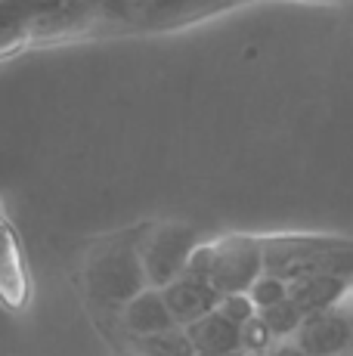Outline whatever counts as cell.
Segmentation results:
<instances>
[{
	"instance_id": "1",
	"label": "cell",
	"mask_w": 353,
	"mask_h": 356,
	"mask_svg": "<svg viewBox=\"0 0 353 356\" xmlns=\"http://www.w3.org/2000/svg\"><path fill=\"white\" fill-rule=\"evenodd\" d=\"M142 229L108 236L87 257V291L106 310H124L133 298H140L149 285L142 264Z\"/></svg>"
},
{
	"instance_id": "2",
	"label": "cell",
	"mask_w": 353,
	"mask_h": 356,
	"mask_svg": "<svg viewBox=\"0 0 353 356\" xmlns=\"http://www.w3.org/2000/svg\"><path fill=\"white\" fill-rule=\"evenodd\" d=\"M267 273L285 282L331 276L353 282V238L341 236H273L263 238Z\"/></svg>"
},
{
	"instance_id": "3",
	"label": "cell",
	"mask_w": 353,
	"mask_h": 356,
	"mask_svg": "<svg viewBox=\"0 0 353 356\" xmlns=\"http://www.w3.org/2000/svg\"><path fill=\"white\" fill-rule=\"evenodd\" d=\"M189 270L211 279V285L220 294H242L251 291L254 282L267 273L263 260V242L254 236H227L217 242L199 245Z\"/></svg>"
},
{
	"instance_id": "4",
	"label": "cell",
	"mask_w": 353,
	"mask_h": 356,
	"mask_svg": "<svg viewBox=\"0 0 353 356\" xmlns=\"http://www.w3.org/2000/svg\"><path fill=\"white\" fill-rule=\"evenodd\" d=\"M199 229L189 223H158L149 227L142 236V264L152 289H167L174 279L189 270L195 248H199Z\"/></svg>"
},
{
	"instance_id": "5",
	"label": "cell",
	"mask_w": 353,
	"mask_h": 356,
	"mask_svg": "<svg viewBox=\"0 0 353 356\" xmlns=\"http://www.w3.org/2000/svg\"><path fill=\"white\" fill-rule=\"evenodd\" d=\"M295 341L310 356H344L353 347V325L347 316V307H329V310L310 313L304 319Z\"/></svg>"
},
{
	"instance_id": "6",
	"label": "cell",
	"mask_w": 353,
	"mask_h": 356,
	"mask_svg": "<svg viewBox=\"0 0 353 356\" xmlns=\"http://www.w3.org/2000/svg\"><path fill=\"white\" fill-rule=\"evenodd\" d=\"M161 291H165V300H167V307H171L176 325H183V328L205 319L208 313L220 310V300H223V294L211 285V279L199 276V273H192V270H186L180 279H174V282Z\"/></svg>"
},
{
	"instance_id": "7",
	"label": "cell",
	"mask_w": 353,
	"mask_h": 356,
	"mask_svg": "<svg viewBox=\"0 0 353 356\" xmlns=\"http://www.w3.org/2000/svg\"><path fill=\"white\" fill-rule=\"evenodd\" d=\"M65 0H0V29L3 40H13L16 34L40 31L47 34L63 16Z\"/></svg>"
},
{
	"instance_id": "8",
	"label": "cell",
	"mask_w": 353,
	"mask_h": 356,
	"mask_svg": "<svg viewBox=\"0 0 353 356\" xmlns=\"http://www.w3.org/2000/svg\"><path fill=\"white\" fill-rule=\"evenodd\" d=\"M121 325L131 338H142V334H158L167 332V328H176V319L165 300V291L146 289L121 310Z\"/></svg>"
},
{
	"instance_id": "9",
	"label": "cell",
	"mask_w": 353,
	"mask_h": 356,
	"mask_svg": "<svg viewBox=\"0 0 353 356\" xmlns=\"http://www.w3.org/2000/svg\"><path fill=\"white\" fill-rule=\"evenodd\" d=\"M192 338L195 350L205 356H242V325H236L229 316H223L220 310L208 313L205 319L192 323L186 328Z\"/></svg>"
},
{
	"instance_id": "10",
	"label": "cell",
	"mask_w": 353,
	"mask_h": 356,
	"mask_svg": "<svg viewBox=\"0 0 353 356\" xmlns=\"http://www.w3.org/2000/svg\"><path fill=\"white\" fill-rule=\"evenodd\" d=\"M220 6V0H146L140 6L137 19L140 25H149V29H171V25H183L208 16Z\"/></svg>"
},
{
	"instance_id": "11",
	"label": "cell",
	"mask_w": 353,
	"mask_h": 356,
	"mask_svg": "<svg viewBox=\"0 0 353 356\" xmlns=\"http://www.w3.org/2000/svg\"><path fill=\"white\" fill-rule=\"evenodd\" d=\"M291 294L288 298L301 307L304 313H319L329 310V307H341V300H347V294L353 291L347 279H331V276H313V279H297V282H288Z\"/></svg>"
},
{
	"instance_id": "12",
	"label": "cell",
	"mask_w": 353,
	"mask_h": 356,
	"mask_svg": "<svg viewBox=\"0 0 353 356\" xmlns=\"http://www.w3.org/2000/svg\"><path fill=\"white\" fill-rule=\"evenodd\" d=\"M131 350L146 353V356H199L192 338L183 325L167 328L158 334H142V338H131Z\"/></svg>"
},
{
	"instance_id": "13",
	"label": "cell",
	"mask_w": 353,
	"mask_h": 356,
	"mask_svg": "<svg viewBox=\"0 0 353 356\" xmlns=\"http://www.w3.org/2000/svg\"><path fill=\"white\" fill-rule=\"evenodd\" d=\"M261 316H263V323L270 325V332L276 334V341H291L297 332H301L307 313H304L291 298H285L282 304H273V307H267V310H261Z\"/></svg>"
},
{
	"instance_id": "14",
	"label": "cell",
	"mask_w": 353,
	"mask_h": 356,
	"mask_svg": "<svg viewBox=\"0 0 353 356\" xmlns=\"http://www.w3.org/2000/svg\"><path fill=\"white\" fill-rule=\"evenodd\" d=\"M248 294H251V300H254L257 310H267V307L282 304V300L288 298V294H291V285L285 282L282 276H273V273H263V276L257 279L254 289H251Z\"/></svg>"
},
{
	"instance_id": "15",
	"label": "cell",
	"mask_w": 353,
	"mask_h": 356,
	"mask_svg": "<svg viewBox=\"0 0 353 356\" xmlns=\"http://www.w3.org/2000/svg\"><path fill=\"white\" fill-rule=\"evenodd\" d=\"M273 347H276V334L270 332V325L263 323L261 313L242 325V350L245 353H270Z\"/></svg>"
},
{
	"instance_id": "16",
	"label": "cell",
	"mask_w": 353,
	"mask_h": 356,
	"mask_svg": "<svg viewBox=\"0 0 353 356\" xmlns=\"http://www.w3.org/2000/svg\"><path fill=\"white\" fill-rule=\"evenodd\" d=\"M103 6H108V0H65L63 16L56 19V25L50 29V34L59 31V29H72V25H78V22H84V19L97 16Z\"/></svg>"
},
{
	"instance_id": "17",
	"label": "cell",
	"mask_w": 353,
	"mask_h": 356,
	"mask_svg": "<svg viewBox=\"0 0 353 356\" xmlns=\"http://www.w3.org/2000/svg\"><path fill=\"white\" fill-rule=\"evenodd\" d=\"M220 313H223V316L233 319L236 325H245L248 319H254L261 310L254 307L251 294H248V291H242V294H223V300H220Z\"/></svg>"
},
{
	"instance_id": "18",
	"label": "cell",
	"mask_w": 353,
	"mask_h": 356,
	"mask_svg": "<svg viewBox=\"0 0 353 356\" xmlns=\"http://www.w3.org/2000/svg\"><path fill=\"white\" fill-rule=\"evenodd\" d=\"M270 356H310V353L291 338V341H276V347L270 350Z\"/></svg>"
},
{
	"instance_id": "19",
	"label": "cell",
	"mask_w": 353,
	"mask_h": 356,
	"mask_svg": "<svg viewBox=\"0 0 353 356\" xmlns=\"http://www.w3.org/2000/svg\"><path fill=\"white\" fill-rule=\"evenodd\" d=\"M146 3V0H108V6H118V10H127V13H133L137 16L140 13V6Z\"/></svg>"
},
{
	"instance_id": "20",
	"label": "cell",
	"mask_w": 353,
	"mask_h": 356,
	"mask_svg": "<svg viewBox=\"0 0 353 356\" xmlns=\"http://www.w3.org/2000/svg\"><path fill=\"white\" fill-rule=\"evenodd\" d=\"M344 307H347V316H350V325H353V291L347 294V304H344Z\"/></svg>"
},
{
	"instance_id": "21",
	"label": "cell",
	"mask_w": 353,
	"mask_h": 356,
	"mask_svg": "<svg viewBox=\"0 0 353 356\" xmlns=\"http://www.w3.org/2000/svg\"><path fill=\"white\" fill-rule=\"evenodd\" d=\"M242 356H270V353H242Z\"/></svg>"
},
{
	"instance_id": "22",
	"label": "cell",
	"mask_w": 353,
	"mask_h": 356,
	"mask_svg": "<svg viewBox=\"0 0 353 356\" xmlns=\"http://www.w3.org/2000/svg\"><path fill=\"white\" fill-rule=\"evenodd\" d=\"M220 3H223V6H229V3H236V0H220Z\"/></svg>"
},
{
	"instance_id": "23",
	"label": "cell",
	"mask_w": 353,
	"mask_h": 356,
	"mask_svg": "<svg viewBox=\"0 0 353 356\" xmlns=\"http://www.w3.org/2000/svg\"><path fill=\"white\" fill-rule=\"evenodd\" d=\"M127 356H146V353H137V350H131V353H127Z\"/></svg>"
},
{
	"instance_id": "24",
	"label": "cell",
	"mask_w": 353,
	"mask_h": 356,
	"mask_svg": "<svg viewBox=\"0 0 353 356\" xmlns=\"http://www.w3.org/2000/svg\"><path fill=\"white\" fill-rule=\"evenodd\" d=\"M199 356H205V353H199Z\"/></svg>"
}]
</instances>
